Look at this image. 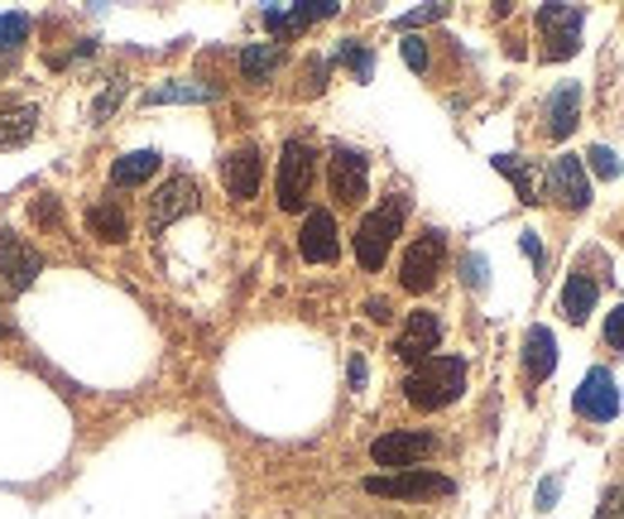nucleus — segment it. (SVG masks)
Instances as JSON below:
<instances>
[{"mask_svg":"<svg viewBox=\"0 0 624 519\" xmlns=\"http://www.w3.org/2000/svg\"><path fill=\"white\" fill-rule=\"evenodd\" d=\"M216 87H207V82H164V87L144 92V106H168V102H212Z\"/></svg>","mask_w":624,"mask_h":519,"instance_id":"obj_24","label":"nucleus"},{"mask_svg":"<svg viewBox=\"0 0 624 519\" xmlns=\"http://www.w3.org/2000/svg\"><path fill=\"white\" fill-rule=\"evenodd\" d=\"M0 337H10V328H5V322H0Z\"/></svg>","mask_w":624,"mask_h":519,"instance_id":"obj_41","label":"nucleus"},{"mask_svg":"<svg viewBox=\"0 0 624 519\" xmlns=\"http://www.w3.org/2000/svg\"><path fill=\"white\" fill-rule=\"evenodd\" d=\"M461 390H466V361L461 356H428V361H418V366L408 370V380H404L408 404L423 409V414L456 404L461 400Z\"/></svg>","mask_w":624,"mask_h":519,"instance_id":"obj_1","label":"nucleus"},{"mask_svg":"<svg viewBox=\"0 0 624 519\" xmlns=\"http://www.w3.org/2000/svg\"><path fill=\"white\" fill-rule=\"evenodd\" d=\"M437 342H442V318L428 308H418V312H408L404 332L394 337V356L408 361V366H418V361L437 356Z\"/></svg>","mask_w":624,"mask_h":519,"instance_id":"obj_11","label":"nucleus"},{"mask_svg":"<svg viewBox=\"0 0 624 519\" xmlns=\"http://www.w3.org/2000/svg\"><path fill=\"white\" fill-rule=\"evenodd\" d=\"M557 491H562V476H543V486H538V510H552Z\"/></svg>","mask_w":624,"mask_h":519,"instance_id":"obj_38","label":"nucleus"},{"mask_svg":"<svg viewBox=\"0 0 624 519\" xmlns=\"http://www.w3.org/2000/svg\"><path fill=\"white\" fill-rule=\"evenodd\" d=\"M327 178H332L336 202L356 208V202H365V192H370V160L360 150H351V144H332Z\"/></svg>","mask_w":624,"mask_h":519,"instance_id":"obj_9","label":"nucleus"},{"mask_svg":"<svg viewBox=\"0 0 624 519\" xmlns=\"http://www.w3.org/2000/svg\"><path fill=\"white\" fill-rule=\"evenodd\" d=\"M298 256L308 264H332L341 256V236H336V216L327 208H312L303 216V232H298Z\"/></svg>","mask_w":624,"mask_h":519,"instance_id":"obj_13","label":"nucleus"},{"mask_svg":"<svg viewBox=\"0 0 624 519\" xmlns=\"http://www.w3.org/2000/svg\"><path fill=\"white\" fill-rule=\"evenodd\" d=\"M404 216H408V198L404 192H394V198H384L375 212H365L360 216V226H356V260H360V270H384V260H389V250H394V236L404 232Z\"/></svg>","mask_w":624,"mask_h":519,"instance_id":"obj_2","label":"nucleus"},{"mask_svg":"<svg viewBox=\"0 0 624 519\" xmlns=\"http://www.w3.org/2000/svg\"><path fill=\"white\" fill-rule=\"evenodd\" d=\"M524 370L528 380H548L552 370H557V337H552L548 328H528L524 337Z\"/></svg>","mask_w":624,"mask_h":519,"instance_id":"obj_17","label":"nucleus"},{"mask_svg":"<svg viewBox=\"0 0 624 519\" xmlns=\"http://www.w3.org/2000/svg\"><path fill=\"white\" fill-rule=\"evenodd\" d=\"M519 246H524V256L533 260V270H543V240H538L533 232H519Z\"/></svg>","mask_w":624,"mask_h":519,"instance_id":"obj_37","label":"nucleus"},{"mask_svg":"<svg viewBox=\"0 0 624 519\" xmlns=\"http://www.w3.org/2000/svg\"><path fill=\"white\" fill-rule=\"evenodd\" d=\"M365 491L380 500H428V496H452L456 481L442 472H394V476H365Z\"/></svg>","mask_w":624,"mask_h":519,"instance_id":"obj_6","label":"nucleus"},{"mask_svg":"<svg viewBox=\"0 0 624 519\" xmlns=\"http://www.w3.org/2000/svg\"><path fill=\"white\" fill-rule=\"evenodd\" d=\"M586 164H591L600 178H620V168H624L620 154L610 150V144H591V150H586Z\"/></svg>","mask_w":624,"mask_h":519,"instance_id":"obj_28","label":"nucleus"},{"mask_svg":"<svg viewBox=\"0 0 624 519\" xmlns=\"http://www.w3.org/2000/svg\"><path fill=\"white\" fill-rule=\"evenodd\" d=\"M543 120H548L543 130L552 140H567L576 130V120H581V82H557L543 102Z\"/></svg>","mask_w":624,"mask_h":519,"instance_id":"obj_16","label":"nucleus"},{"mask_svg":"<svg viewBox=\"0 0 624 519\" xmlns=\"http://www.w3.org/2000/svg\"><path fill=\"white\" fill-rule=\"evenodd\" d=\"M87 232L101 236L106 246H120V240L130 236V222H125V212H120L116 202H96V208L87 212Z\"/></svg>","mask_w":624,"mask_h":519,"instance_id":"obj_20","label":"nucleus"},{"mask_svg":"<svg viewBox=\"0 0 624 519\" xmlns=\"http://www.w3.org/2000/svg\"><path fill=\"white\" fill-rule=\"evenodd\" d=\"M442 260H447V236L442 232H423L413 246L404 250V264H399V284L408 294H428L442 274Z\"/></svg>","mask_w":624,"mask_h":519,"instance_id":"obj_4","label":"nucleus"},{"mask_svg":"<svg viewBox=\"0 0 624 519\" xmlns=\"http://www.w3.org/2000/svg\"><path fill=\"white\" fill-rule=\"evenodd\" d=\"M461 280H466V288H485V256L466 250L461 256Z\"/></svg>","mask_w":624,"mask_h":519,"instance_id":"obj_32","label":"nucleus"},{"mask_svg":"<svg viewBox=\"0 0 624 519\" xmlns=\"http://www.w3.org/2000/svg\"><path fill=\"white\" fill-rule=\"evenodd\" d=\"M264 30H269L274 39H288V34H303L308 24L298 20L293 5H288V10H284V5H269V10H264Z\"/></svg>","mask_w":624,"mask_h":519,"instance_id":"obj_27","label":"nucleus"},{"mask_svg":"<svg viewBox=\"0 0 624 519\" xmlns=\"http://www.w3.org/2000/svg\"><path fill=\"white\" fill-rule=\"evenodd\" d=\"M39 130V111L34 106H15V111H0V150H15Z\"/></svg>","mask_w":624,"mask_h":519,"instance_id":"obj_23","label":"nucleus"},{"mask_svg":"<svg viewBox=\"0 0 624 519\" xmlns=\"http://www.w3.org/2000/svg\"><path fill=\"white\" fill-rule=\"evenodd\" d=\"M605 346L610 352H624V304L610 308V318H605Z\"/></svg>","mask_w":624,"mask_h":519,"instance_id":"obj_35","label":"nucleus"},{"mask_svg":"<svg viewBox=\"0 0 624 519\" xmlns=\"http://www.w3.org/2000/svg\"><path fill=\"white\" fill-rule=\"evenodd\" d=\"M370 370H365V356H351V390H365Z\"/></svg>","mask_w":624,"mask_h":519,"instance_id":"obj_40","label":"nucleus"},{"mask_svg":"<svg viewBox=\"0 0 624 519\" xmlns=\"http://www.w3.org/2000/svg\"><path fill=\"white\" fill-rule=\"evenodd\" d=\"M312 178H317V154H312L303 140H284L279 184H274L284 212H303V202H308V192H312Z\"/></svg>","mask_w":624,"mask_h":519,"instance_id":"obj_3","label":"nucleus"},{"mask_svg":"<svg viewBox=\"0 0 624 519\" xmlns=\"http://www.w3.org/2000/svg\"><path fill=\"white\" fill-rule=\"evenodd\" d=\"M39 270H44V256L29 240H20L15 232H0V280H5V288H29L39 280Z\"/></svg>","mask_w":624,"mask_h":519,"instance_id":"obj_14","label":"nucleus"},{"mask_svg":"<svg viewBox=\"0 0 624 519\" xmlns=\"http://www.w3.org/2000/svg\"><path fill=\"white\" fill-rule=\"evenodd\" d=\"M620 515H624V491H620V486H610L605 496H600L596 519H620Z\"/></svg>","mask_w":624,"mask_h":519,"instance_id":"obj_36","label":"nucleus"},{"mask_svg":"<svg viewBox=\"0 0 624 519\" xmlns=\"http://www.w3.org/2000/svg\"><path fill=\"white\" fill-rule=\"evenodd\" d=\"M332 63L351 68V78H356V82H370V78H375V54H370L365 44H356V39H341V44H336Z\"/></svg>","mask_w":624,"mask_h":519,"instance_id":"obj_25","label":"nucleus"},{"mask_svg":"<svg viewBox=\"0 0 624 519\" xmlns=\"http://www.w3.org/2000/svg\"><path fill=\"white\" fill-rule=\"evenodd\" d=\"M572 404H576V414L591 418V424H610V418L620 414V385H615V376H610L605 366H591V370H586V380H581V390L572 394Z\"/></svg>","mask_w":624,"mask_h":519,"instance_id":"obj_10","label":"nucleus"},{"mask_svg":"<svg viewBox=\"0 0 624 519\" xmlns=\"http://www.w3.org/2000/svg\"><path fill=\"white\" fill-rule=\"evenodd\" d=\"M120 96H125V78H116V82H111V87H106V92H101V102H96V106H92V120H96V126H101V120H106V116H111V111H116V106H120Z\"/></svg>","mask_w":624,"mask_h":519,"instance_id":"obj_29","label":"nucleus"},{"mask_svg":"<svg viewBox=\"0 0 624 519\" xmlns=\"http://www.w3.org/2000/svg\"><path fill=\"white\" fill-rule=\"evenodd\" d=\"M562 312H567V322H576V328L596 312V284L586 280V274H572V280L562 284Z\"/></svg>","mask_w":624,"mask_h":519,"instance_id":"obj_19","label":"nucleus"},{"mask_svg":"<svg viewBox=\"0 0 624 519\" xmlns=\"http://www.w3.org/2000/svg\"><path fill=\"white\" fill-rule=\"evenodd\" d=\"M29 39V15H20V10H10V15H0V54H15Z\"/></svg>","mask_w":624,"mask_h":519,"instance_id":"obj_26","label":"nucleus"},{"mask_svg":"<svg viewBox=\"0 0 624 519\" xmlns=\"http://www.w3.org/2000/svg\"><path fill=\"white\" fill-rule=\"evenodd\" d=\"M495 174H504L514 184V192H519V202H538V174H533V164L519 160V154H495Z\"/></svg>","mask_w":624,"mask_h":519,"instance_id":"obj_21","label":"nucleus"},{"mask_svg":"<svg viewBox=\"0 0 624 519\" xmlns=\"http://www.w3.org/2000/svg\"><path fill=\"white\" fill-rule=\"evenodd\" d=\"M293 10H298V20L303 24H312V20H332L341 5H336V0H298Z\"/></svg>","mask_w":624,"mask_h":519,"instance_id":"obj_30","label":"nucleus"},{"mask_svg":"<svg viewBox=\"0 0 624 519\" xmlns=\"http://www.w3.org/2000/svg\"><path fill=\"white\" fill-rule=\"evenodd\" d=\"M159 174V154L154 150H130L111 164V188H140Z\"/></svg>","mask_w":624,"mask_h":519,"instance_id":"obj_18","label":"nucleus"},{"mask_svg":"<svg viewBox=\"0 0 624 519\" xmlns=\"http://www.w3.org/2000/svg\"><path fill=\"white\" fill-rule=\"evenodd\" d=\"M34 222L39 226H63V202L58 198H34Z\"/></svg>","mask_w":624,"mask_h":519,"instance_id":"obj_33","label":"nucleus"},{"mask_svg":"<svg viewBox=\"0 0 624 519\" xmlns=\"http://www.w3.org/2000/svg\"><path fill=\"white\" fill-rule=\"evenodd\" d=\"M279 58V44H245L240 48V72H245V82H269Z\"/></svg>","mask_w":624,"mask_h":519,"instance_id":"obj_22","label":"nucleus"},{"mask_svg":"<svg viewBox=\"0 0 624 519\" xmlns=\"http://www.w3.org/2000/svg\"><path fill=\"white\" fill-rule=\"evenodd\" d=\"M365 318H370V322H389V318H394L389 298H370V304H365Z\"/></svg>","mask_w":624,"mask_h":519,"instance_id":"obj_39","label":"nucleus"},{"mask_svg":"<svg viewBox=\"0 0 624 519\" xmlns=\"http://www.w3.org/2000/svg\"><path fill=\"white\" fill-rule=\"evenodd\" d=\"M543 192L557 202V208L586 212V208H591V178H586V164L576 160V154H557V160L548 164Z\"/></svg>","mask_w":624,"mask_h":519,"instance_id":"obj_7","label":"nucleus"},{"mask_svg":"<svg viewBox=\"0 0 624 519\" xmlns=\"http://www.w3.org/2000/svg\"><path fill=\"white\" fill-rule=\"evenodd\" d=\"M581 20L586 10L581 5H562V0H552V5L538 10V30H543V58H572L576 48H581Z\"/></svg>","mask_w":624,"mask_h":519,"instance_id":"obj_5","label":"nucleus"},{"mask_svg":"<svg viewBox=\"0 0 624 519\" xmlns=\"http://www.w3.org/2000/svg\"><path fill=\"white\" fill-rule=\"evenodd\" d=\"M437 448L432 433H413V428H399V433H384V438L370 443V462L375 467H389V472H413L423 457Z\"/></svg>","mask_w":624,"mask_h":519,"instance_id":"obj_8","label":"nucleus"},{"mask_svg":"<svg viewBox=\"0 0 624 519\" xmlns=\"http://www.w3.org/2000/svg\"><path fill=\"white\" fill-rule=\"evenodd\" d=\"M260 178H264V160H260V150L255 144H240V150L226 154V164H221V184L231 198H255L260 192Z\"/></svg>","mask_w":624,"mask_h":519,"instance_id":"obj_15","label":"nucleus"},{"mask_svg":"<svg viewBox=\"0 0 624 519\" xmlns=\"http://www.w3.org/2000/svg\"><path fill=\"white\" fill-rule=\"evenodd\" d=\"M404 63L408 68H413V72H428V44L423 39H418V34H404Z\"/></svg>","mask_w":624,"mask_h":519,"instance_id":"obj_31","label":"nucleus"},{"mask_svg":"<svg viewBox=\"0 0 624 519\" xmlns=\"http://www.w3.org/2000/svg\"><path fill=\"white\" fill-rule=\"evenodd\" d=\"M188 212H197V184H192L188 174H173L149 198V232H164V226H173L178 216H188Z\"/></svg>","mask_w":624,"mask_h":519,"instance_id":"obj_12","label":"nucleus"},{"mask_svg":"<svg viewBox=\"0 0 624 519\" xmlns=\"http://www.w3.org/2000/svg\"><path fill=\"white\" fill-rule=\"evenodd\" d=\"M428 20H447V5H418V10H408V15H399V30H418V24H428Z\"/></svg>","mask_w":624,"mask_h":519,"instance_id":"obj_34","label":"nucleus"}]
</instances>
